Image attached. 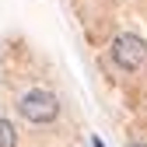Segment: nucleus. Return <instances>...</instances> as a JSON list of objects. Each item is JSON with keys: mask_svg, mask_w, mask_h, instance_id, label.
<instances>
[{"mask_svg": "<svg viewBox=\"0 0 147 147\" xmlns=\"http://www.w3.org/2000/svg\"><path fill=\"white\" fill-rule=\"evenodd\" d=\"M126 147H147V140H130Z\"/></svg>", "mask_w": 147, "mask_h": 147, "instance_id": "20e7f679", "label": "nucleus"}, {"mask_svg": "<svg viewBox=\"0 0 147 147\" xmlns=\"http://www.w3.org/2000/svg\"><path fill=\"white\" fill-rule=\"evenodd\" d=\"M109 56H112V63L119 70L133 74V70H140L147 63V42L140 35H133V32H119L112 39V46H109Z\"/></svg>", "mask_w": 147, "mask_h": 147, "instance_id": "f03ea898", "label": "nucleus"}, {"mask_svg": "<svg viewBox=\"0 0 147 147\" xmlns=\"http://www.w3.org/2000/svg\"><path fill=\"white\" fill-rule=\"evenodd\" d=\"M18 116L25 123H32V126H49V123L60 119V98L53 91H42V88L25 91L18 98Z\"/></svg>", "mask_w": 147, "mask_h": 147, "instance_id": "f257e3e1", "label": "nucleus"}, {"mask_svg": "<svg viewBox=\"0 0 147 147\" xmlns=\"http://www.w3.org/2000/svg\"><path fill=\"white\" fill-rule=\"evenodd\" d=\"M91 147H105V144H102V140H98V137H95V140H91Z\"/></svg>", "mask_w": 147, "mask_h": 147, "instance_id": "39448f33", "label": "nucleus"}, {"mask_svg": "<svg viewBox=\"0 0 147 147\" xmlns=\"http://www.w3.org/2000/svg\"><path fill=\"white\" fill-rule=\"evenodd\" d=\"M0 147H18V133L11 119H0Z\"/></svg>", "mask_w": 147, "mask_h": 147, "instance_id": "7ed1b4c3", "label": "nucleus"}]
</instances>
